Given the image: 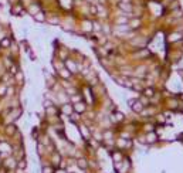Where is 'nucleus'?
Masks as SVG:
<instances>
[{
  "label": "nucleus",
  "instance_id": "nucleus-7",
  "mask_svg": "<svg viewBox=\"0 0 183 173\" xmlns=\"http://www.w3.org/2000/svg\"><path fill=\"white\" fill-rule=\"evenodd\" d=\"M143 135H145V142H146V145H153V143H156V142L159 140V136H158L156 131H152V132H146V133H143Z\"/></svg>",
  "mask_w": 183,
  "mask_h": 173
},
{
  "label": "nucleus",
  "instance_id": "nucleus-16",
  "mask_svg": "<svg viewBox=\"0 0 183 173\" xmlns=\"http://www.w3.org/2000/svg\"><path fill=\"white\" fill-rule=\"evenodd\" d=\"M77 165H78L81 169H87V166H88L85 159H78V160H77Z\"/></svg>",
  "mask_w": 183,
  "mask_h": 173
},
{
  "label": "nucleus",
  "instance_id": "nucleus-10",
  "mask_svg": "<svg viewBox=\"0 0 183 173\" xmlns=\"http://www.w3.org/2000/svg\"><path fill=\"white\" fill-rule=\"evenodd\" d=\"M109 118L114 123H121V122L125 121V115L122 112H119V111H115V112H112L109 115Z\"/></svg>",
  "mask_w": 183,
  "mask_h": 173
},
{
  "label": "nucleus",
  "instance_id": "nucleus-15",
  "mask_svg": "<svg viewBox=\"0 0 183 173\" xmlns=\"http://www.w3.org/2000/svg\"><path fill=\"white\" fill-rule=\"evenodd\" d=\"M16 131H17L16 125H7V128H6V132H7L9 135H14Z\"/></svg>",
  "mask_w": 183,
  "mask_h": 173
},
{
  "label": "nucleus",
  "instance_id": "nucleus-6",
  "mask_svg": "<svg viewBox=\"0 0 183 173\" xmlns=\"http://www.w3.org/2000/svg\"><path fill=\"white\" fill-rule=\"evenodd\" d=\"M72 112H74V108H72L71 102H65V104H61V105H60V115L70 116Z\"/></svg>",
  "mask_w": 183,
  "mask_h": 173
},
{
  "label": "nucleus",
  "instance_id": "nucleus-13",
  "mask_svg": "<svg viewBox=\"0 0 183 173\" xmlns=\"http://www.w3.org/2000/svg\"><path fill=\"white\" fill-rule=\"evenodd\" d=\"M111 155H112V159H114L115 162H122V159H124V153H122L119 149L117 150H112L111 152Z\"/></svg>",
  "mask_w": 183,
  "mask_h": 173
},
{
  "label": "nucleus",
  "instance_id": "nucleus-17",
  "mask_svg": "<svg viewBox=\"0 0 183 173\" xmlns=\"http://www.w3.org/2000/svg\"><path fill=\"white\" fill-rule=\"evenodd\" d=\"M43 173H54V170H53L51 166H44V167H43Z\"/></svg>",
  "mask_w": 183,
  "mask_h": 173
},
{
  "label": "nucleus",
  "instance_id": "nucleus-3",
  "mask_svg": "<svg viewBox=\"0 0 183 173\" xmlns=\"http://www.w3.org/2000/svg\"><path fill=\"white\" fill-rule=\"evenodd\" d=\"M182 40H183V33L176 31V30H170L166 36L168 44H175V43H179V41H182Z\"/></svg>",
  "mask_w": 183,
  "mask_h": 173
},
{
  "label": "nucleus",
  "instance_id": "nucleus-1",
  "mask_svg": "<svg viewBox=\"0 0 183 173\" xmlns=\"http://www.w3.org/2000/svg\"><path fill=\"white\" fill-rule=\"evenodd\" d=\"M129 27H131V30L133 31H139V30H142L143 27H145V17H131L129 19Z\"/></svg>",
  "mask_w": 183,
  "mask_h": 173
},
{
  "label": "nucleus",
  "instance_id": "nucleus-18",
  "mask_svg": "<svg viewBox=\"0 0 183 173\" xmlns=\"http://www.w3.org/2000/svg\"><path fill=\"white\" fill-rule=\"evenodd\" d=\"M135 101H136V98H129L128 101H126V105H128L129 108H131V106L133 105V104H135Z\"/></svg>",
  "mask_w": 183,
  "mask_h": 173
},
{
  "label": "nucleus",
  "instance_id": "nucleus-11",
  "mask_svg": "<svg viewBox=\"0 0 183 173\" xmlns=\"http://www.w3.org/2000/svg\"><path fill=\"white\" fill-rule=\"evenodd\" d=\"M158 92H156V88H155L153 85H146L145 88L142 89V95H145V96H148V98H152V96H155Z\"/></svg>",
  "mask_w": 183,
  "mask_h": 173
},
{
  "label": "nucleus",
  "instance_id": "nucleus-5",
  "mask_svg": "<svg viewBox=\"0 0 183 173\" xmlns=\"http://www.w3.org/2000/svg\"><path fill=\"white\" fill-rule=\"evenodd\" d=\"M78 131L81 133V136L84 138V140H90L91 138H92V132H91V128L84 125V123H80L78 125Z\"/></svg>",
  "mask_w": 183,
  "mask_h": 173
},
{
  "label": "nucleus",
  "instance_id": "nucleus-2",
  "mask_svg": "<svg viewBox=\"0 0 183 173\" xmlns=\"http://www.w3.org/2000/svg\"><path fill=\"white\" fill-rule=\"evenodd\" d=\"M132 57H133V60H139V61L148 60V58L150 57V51L148 50L146 47H143V48H136V50L132 53Z\"/></svg>",
  "mask_w": 183,
  "mask_h": 173
},
{
  "label": "nucleus",
  "instance_id": "nucleus-12",
  "mask_svg": "<svg viewBox=\"0 0 183 173\" xmlns=\"http://www.w3.org/2000/svg\"><path fill=\"white\" fill-rule=\"evenodd\" d=\"M143 108H145V105H143L142 102L139 101V98H136V101H135V104H133V105L131 106V109L133 111V112L135 113H140L143 111Z\"/></svg>",
  "mask_w": 183,
  "mask_h": 173
},
{
  "label": "nucleus",
  "instance_id": "nucleus-4",
  "mask_svg": "<svg viewBox=\"0 0 183 173\" xmlns=\"http://www.w3.org/2000/svg\"><path fill=\"white\" fill-rule=\"evenodd\" d=\"M10 13L13 16H23L26 13V7L23 6L22 2H17L14 4H12V9H10Z\"/></svg>",
  "mask_w": 183,
  "mask_h": 173
},
{
  "label": "nucleus",
  "instance_id": "nucleus-8",
  "mask_svg": "<svg viewBox=\"0 0 183 173\" xmlns=\"http://www.w3.org/2000/svg\"><path fill=\"white\" fill-rule=\"evenodd\" d=\"M72 108H74V112L80 113V115H82V113L87 112V104L84 101H78V102H74L72 104Z\"/></svg>",
  "mask_w": 183,
  "mask_h": 173
},
{
  "label": "nucleus",
  "instance_id": "nucleus-9",
  "mask_svg": "<svg viewBox=\"0 0 183 173\" xmlns=\"http://www.w3.org/2000/svg\"><path fill=\"white\" fill-rule=\"evenodd\" d=\"M33 20L38 24H44L45 20H47V12H45V10H40L38 13H36V14L33 16Z\"/></svg>",
  "mask_w": 183,
  "mask_h": 173
},
{
  "label": "nucleus",
  "instance_id": "nucleus-14",
  "mask_svg": "<svg viewBox=\"0 0 183 173\" xmlns=\"http://www.w3.org/2000/svg\"><path fill=\"white\" fill-rule=\"evenodd\" d=\"M0 46H2L3 48H9L10 46H12V40H10L9 37H4V39L0 41Z\"/></svg>",
  "mask_w": 183,
  "mask_h": 173
}]
</instances>
